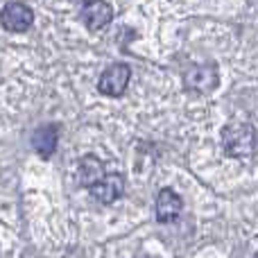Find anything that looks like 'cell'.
I'll use <instances>...</instances> for the list:
<instances>
[{
    "label": "cell",
    "instance_id": "obj_4",
    "mask_svg": "<svg viewBox=\"0 0 258 258\" xmlns=\"http://www.w3.org/2000/svg\"><path fill=\"white\" fill-rule=\"evenodd\" d=\"M0 23L9 32H25L34 23V12L23 3H9L0 12Z\"/></svg>",
    "mask_w": 258,
    "mask_h": 258
},
{
    "label": "cell",
    "instance_id": "obj_6",
    "mask_svg": "<svg viewBox=\"0 0 258 258\" xmlns=\"http://www.w3.org/2000/svg\"><path fill=\"white\" fill-rule=\"evenodd\" d=\"M122 188H125L122 177L116 174V172H111V174H104V177L100 179L98 183H93L89 190L98 202H102V204H111V202H116L118 197L122 195Z\"/></svg>",
    "mask_w": 258,
    "mask_h": 258
},
{
    "label": "cell",
    "instance_id": "obj_5",
    "mask_svg": "<svg viewBox=\"0 0 258 258\" xmlns=\"http://www.w3.org/2000/svg\"><path fill=\"white\" fill-rule=\"evenodd\" d=\"M183 211V202L172 188H163L156 195V220L159 222H174Z\"/></svg>",
    "mask_w": 258,
    "mask_h": 258
},
{
    "label": "cell",
    "instance_id": "obj_8",
    "mask_svg": "<svg viewBox=\"0 0 258 258\" xmlns=\"http://www.w3.org/2000/svg\"><path fill=\"white\" fill-rule=\"evenodd\" d=\"M57 141H59V129L54 125H43L32 134V145H34V150L39 152V156H43V159L54 154Z\"/></svg>",
    "mask_w": 258,
    "mask_h": 258
},
{
    "label": "cell",
    "instance_id": "obj_9",
    "mask_svg": "<svg viewBox=\"0 0 258 258\" xmlns=\"http://www.w3.org/2000/svg\"><path fill=\"white\" fill-rule=\"evenodd\" d=\"M104 174L107 172H104L102 161H100L95 154H86V156L80 159V181H82V186L91 188L93 183H98Z\"/></svg>",
    "mask_w": 258,
    "mask_h": 258
},
{
    "label": "cell",
    "instance_id": "obj_3",
    "mask_svg": "<svg viewBox=\"0 0 258 258\" xmlns=\"http://www.w3.org/2000/svg\"><path fill=\"white\" fill-rule=\"evenodd\" d=\"M129 77H132V71H129L127 63H113V66H109L102 73V77L98 82V89L104 95H109V98H118V95L125 93Z\"/></svg>",
    "mask_w": 258,
    "mask_h": 258
},
{
    "label": "cell",
    "instance_id": "obj_1",
    "mask_svg": "<svg viewBox=\"0 0 258 258\" xmlns=\"http://www.w3.org/2000/svg\"><path fill=\"white\" fill-rule=\"evenodd\" d=\"M254 145H256V134L251 125L233 122V125H227L222 129V147L227 156L247 159L254 152Z\"/></svg>",
    "mask_w": 258,
    "mask_h": 258
},
{
    "label": "cell",
    "instance_id": "obj_7",
    "mask_svg": "<svg viewBox=\"0 0 258 258\" xmlns=\"http://www.w3.org/2000/svg\"><path fill=\"white\" fill-rule=\"evenodd\" d=\"M82 18H84L86 27L89 30H102L111 23L113 18V9L109 3H102V0H95V3H86L82 7Z\"/></svg>",
    "mask_w": 258,
    "mask_h": 258
},
{
    "label": "cell",
    "instance_id": "obj_10",
    "mask_svg": "<svg viewBox=\"0 0 258 258\" xmlns=\"http://www.w3.org/2000/svg\"><path fill=\"white\" fill-rule=\"evenodd\" d=\"M254 258H258V254H256V256H254Z\"/></svg>",
    "mask_w": 258,
    "mask_h": 258
},
{
    "label": "cell",
    "instance_id": "obj_2",
    "mask_svg": "<svg viewBox=\"0 0 258 258\" xmlns=\"http://www.w3.org/2000/svg\"><path fill=\"white\" fill-rule=\"evenodd\" d=\"M220 84V73L213 61L192 66L190 71L183 75V86L188 91H197V93H211Z\"/></svg>",
    "mask_w": 258,
    "mask_h": 258
}]
</instances>
